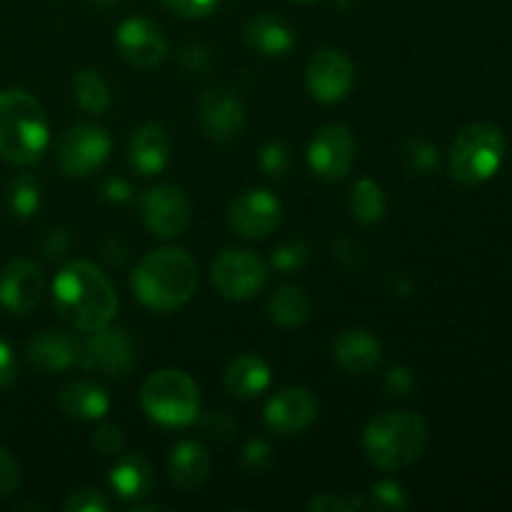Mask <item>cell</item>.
<instances>
[{
    "instance_id": "cell-41",
    "label": "cell",
    "mask_w": 512,
    "mask_h": 512,
    "mask_svg": "<svg viewBox=\"0 0 512 512\" xmlns=\"http://www.w3.org/2000/svg\"><path fill=\"white\" fill-rule=\"evenodd\" d=\"M180 63H183V68L188 70V73H203L210 65L208 48L200 43L183 45V48H180Z\"/></svg>"
},
{
    "instance_id": "cell-14",
    "label": "cell",
    "mask_w": 512,
    "mask_h": 512,
    "mask_svg": "<svg viewBox=\"0 0 512 512\" xmlns=\"http://www.w3.org/2000/svg\"><path fill=\"white\" fill-rule=\"evenodd\" d=\"M355 83V68L345 53L335 48H323L308 60L305 68V88L320 103H340L348 98Z\"/></svg>"
},
{
    "instance_id": "cell-19",
    "label": "cell",
    "mask_w": 512,
    "mask_h": 512,
    "mask_svg": "<svg viewBox=\"0 0 512 512\" xmlns=\"http://www.w3.org/2000/svg\"><path fill=\"white\" fill-rule=\"evenodd\" d=\"M333 358L345 373L365 375L383 358V343L375 335H370L368 330H345L335 338Z\"/></svg>"
},
{
    "instance_id": "cell-3",
    "label": "cell",
    "mask_w": 512,
    "mask_h": 512,
    "mask_svg": "<svg viewBox=\"0 0 512 512\" xmlns=\"http://www.w3.org/2000/svg\"><path fill=\"white\" fill-rule=\"evenodd\" d=\"M50 143L43 103L23 88L0 90V158L13 165H33Z\"/></svg>"
},
{
    "instance_id": "cell-32",
    "label": "cell",
    "mask_w": 512,
    "mask_h": 512,
    "mask_svg": "<svg viewBox=\"0 0 512 512\" xmlns=\"http://www.w3.org/2000/svg\"><path fill=\"white\" fill-rule=\"evenodd\" d=\"M308 260H310L308 243L295 238V240H285V243H280L278 248L273 250L270 263H273V268L280 270V273H295V270H303L305 265H308Z\"/></svg>"
},
{
    "instance_id": "cell-13",
    "label": "cell",
    "mask_w": 512,
    "mask_h": 512,
    "mask_svg": "<svg viewBox=\"0 0 512 512\" xmlns=\"http://www.w3.org/2000/svg\"><path fill=\"white\" fill-rule=\"evenodd\" d=\"M280 220H283V203L278 195L265 188L245 190L228 205V225L240 238H268Z\"/></svg>"
},
{
    "instance_id": "cell-48",
    "label": "cell",
    "mask_w": 512,
    "mask_h": 512,
    "mask_svg": "<svg viewBox=\"0 0 512 512\" xmlns=\"http://www.w3.org/2000/svg\"><path fill=\"white\" fill-rule=\"evenodd\" d=\"M298 3H313V0H298Z\"/></svg>"
},
{
    "instance_id": "cell-5",
    "label": "cell",
    "mask_w": 512,
    "mask_h": 512,
    "mask_svg": "<svg viewBox=\"0 0 512 512\" xmlns=\"http://www.w3.org/2000/svg\"><path fill=\"white\" fill-rule=\"evenodd\" d=\"M140 405L163 428H188L200 418V390L183 370L163 368L143 383Z\"/></svg>"
},
{
    "instance_id": "cell-46",
    "label": "cell",
    "mask_w": 512,
    "mask_h": 512,
    "mask_svg": "<svg viewBox=\"0 0 512 512\" xmlns=\"http://www.w3.org/2000/svg\"><path fill=\"white\" fill-rule=\"evenodd\" d=\"M333 255L340 260V263L348 265V268L363 263V250H360V245H355L353 240H345V238L338 240V243L333 245Z\"/></svg>"
},
{
    "instance_id": "cell-6",
    "label": "cell",
    "mask_w": 512,
    "mask_h": 512,
    "mask_svg": "<svg viewBox=\"0 0 512 512\" xmlns=\"http://www.w3.org/2000/svg\"><path fill=\"white\" fill-rule=\"evenodd\" d=\"M505 135L495 123H470L455 135L448 153V173L463 185H480L493 178L505 160Z\"/></svg>"
},
{
    "instance_id": "cell-21",
    "label": "cell",
    "mask_w": 512,
    "mask_h": 512,
    "mask_svg": "<svg viewBox=\"0 0 512 512\" xmlns=\"http://www.w3.org/2000/svg\"><path fill=\"white\" fill-rule=\"evenodd\" d=\"M170 160V138L163 125L145 123L130 138V165L140 175L163 173Z\"/></svg>"
},
{
    "instance_id": "cell-45",
    "label": "cell",
    "mask_w": 512,
    "mask_h": 512,
    "mask_svg": "<svg viewBox=\"0 0 512 512\" xmlns=\"http://www.w3.org/2000/svg\"><path fill=\"white\" fill-rule=\"evenodd\" d=\"M100 193H103V198L110 200V203H128V200L133 198V188H130L128 180L123 178H108L100 185Z\"/></svg>"
},
{
    "instance_id": "cell-1",
    "label": "cell",
    "mask_w": 512,
    "mask_h": 512,
    "mask_svg": "<svg viewBox=\"0 0 512 512\" xmlns=\"http://www.w3.org/2000/svg\"><path fill=\"white\" fill-rule=\"evenodd\" d=\"M53 303L60 318L80 333H93L113 323L118 295L113 283L88 260H73L53 280Z\"/></svg>"
},
{
    "instance_id": "cell-23",
    "label": "cell",
    "mask_w": 512,
    "mask_h": 512,
    "mask_svg": "<svg viewBox=\"0 0 512 512\" xmlns=\"http://www.w3.org/2000/svg\"><path fill=\"white\" fill-rule=\"evenodd\" d=\"M243 38L250 50H255V53L260 55H268V58L288 55L290 48L295 45V35L293 30L288 28V23H283V20L268 13L253 15V18L245 23Z\"/></svg>"
},
{
    "instance_id": "cell-7",
    "label": "cell",
    "mask_w": 512,
    "mask_h": 512,
    "mask_svg": "<svg viewBox=\"0 0 512 512\" xmlns=\"http://www.w3.org/2000/svg\"><path fill=\"white\" fill-rule=\"evenodd\" d=\"M110 148H113V140L108 130L90 123L70 125L55 140L60 170L70 178H88L95 170L103 168L105 160L110 158Z\"/></svg>"
},
{
    "instance_id": "cell-28",
    "label": "cell",
    "mask_w": 512,
    "mask_h": 512,
    "mask_svg": "<svg viewBox=\"0 0 512 512\" xmlns=\"http://www.w3.org/2000/svg\"><path fill=\"white\" fill-rule=\"evenodd\" d=\"M350 213L360 225H375L385 215V193L373 178H363L355 183L350 195Z\"/></svg>"
},
{
    "instance_id": "cell-34",
    "label": "cell",
    "mask_w": 512,
    "mask_h": 512,
    "mask_svg": "<svg viewBox=\"0 0 512 512\" xmlns=\"http://www.w3.org/2000/svg\"><path fill=\"white\" fill-rule=\"evenodd\" d=\"M65 512H108L110 503L103 493L93 488H78L63 503Z\"/></svg>"
},
{
    "instance_id": "cell-38",
    "label": "cell",
    "mask_w": 512,
    "mask_h": 512,
    "mask_svg": "<svg viewBox=\"0 0 512 512\" xmlns=\"http://www.w3.org/2000/svg\"><path fill=\"white\" fill-rule=\"evenodd\" d=\"M243 468L248 473H263L270 465V445L265 440H250L243 448V458H240Z\"/></svg>"
},
{
    "instance_id": "cell-39",
    "label": "cell",
    "mask_w": 512,
    "mask_h": 512,
    "mask_svg": "<svg viewBox=\"0 0 512 512\" xmlns=\"http://www.w3.org/2000/svg\"><path fill=\"white\" fill-rule=\"evenodd\" d=\"M20 485V468L13 455L0 448V498H8Z\"/></svg>"
},
{
    "instance_id": "cell-29",
    "label": "cell",
    "mask_w": 512,
    "mask_h": 512,
    "mask_svg": "<svg viewBox=\"0 0 512 512\" xmlns=\"http://www.w3.org/2000/svg\"><path fill=\"white\" fill-rule=\"evenodd\" d=\"M400 158L413 175H430L438 168V148L420 135H413L400 145Z\"/></svg>"
},
{
    "instance_id": "cell-20",
    "label": "cell",
    "mask_w": 512,
    "mask_h": 512,
    "mask_svg": "<svg viewBox=\"0 0 512 512\" xmlns=\"http://www.w3.org/2000/svg\"><path fill=\"white\" fill-rule=\"evenodd\" d=\"M210 470H213V458H210L208 448L195 443V440H180L173 448V453H170V480L183 493L198 490L210 478Z\"/></svg>"
},
{
    "instance_id": "cell-10",
    "label": "cell",
    "mask_w": 512,
    "mask_h": 512,
    "mask_svg": "<svg viewBox=\"0 0 512 512\" xmlns=\"http://www.w3.org/2000/svg\"><path fill=\"white\" fill-rule=\"evenodd\" d=\"M245 123V105L230 85L218 83L205 90L200 98V128L210 140L218 145L238 143L245 133Z\"/></svg>"
},
{
    "instance_id": "cell-12",
    "label": "cell",
    "mask_w": 512,
    "mask_h": 512,
    "mask_svg": "<svg viewBox=\"0 0 512 512\" xmlns=\"http://www.w3.org/2000/svg\"><path fill=\"white\" fill-rule=\"evenodd\" d=\"M355 163V138L345 125L328 123L310 138L308 165L325 183L348 178Z\"/></svg>"
},
{
    "instance_id": "cell-30",
    "label": "cell",
    "mask_w": 512,
    "mask_h": 512,
    "mask_svg": "<svg viewBox=\"0 0 512 512\" xmlns=\"http://www.w3.org/2000/svg\"><path fill=\"white\" fill-rule=\"evenodd\" d=\"M10 210H13L15 218H33L40 210V203H43V195H40L38 180L30 178V175H20V178L13 180L8 193Z\"/></svg>"
},
{
    "instance_id": "cell-4",
    "label": "cell",
    "mask_w": 512,
    "mask_h": 512,
    "mask_svg": "<svg viewBox=\"0 0 512 512\" xmlns=\"http://www.w3.org/2000/svg\"><path fill=\"white\" fill-rule=\"evenodd\" d=\"M428 423L410 410H385L375 415L363 433V450L380 470H403L423 455Z\"/></svg>"
},
{
    "instance_id": "cell-8",
    "label": "cell",
    "mask_w": 512,
    "mask_h": 512,
    "mask_svg": "<svg viewBox=\"0 0 512 512\" xmlns=\"http://www.w3.org/2000/svg\"><path fill=\"white\" fill-rule=\"evenodd\" d=\"M215 290L228 300H248L268 283V265L245 248H228L215 258L210 268Z\"/></svg>"
},
{
    "instance_id": "cell-31",
    "label": "cell",
    "mask_w": 512,
    "mask_h": 512,
    "mask_svg": "<svg viewBox=\"0 0 512 512\" xmlns=\"http://www.w3.org/2000/svg\"><path fill=\"white\" fill-rule=\"evenodd\" d=\"M410 508V498L405 488L395 480H378L373 488L368 490L365 498V510H380V512H403Z\"/></svg>"
},
{
    "instance_id": "cell-42",
    "label": "cell",
    "mask_w": 512,
    "mask_h": 512,
    "mask_svg": "<svg viewBox=\"0 0 512 512\" xmlns=\"http://www.w3.org/2000/svg\"><path fill=\"white\" fill-rule=\"evenodd\" d=\"M203 425H205V430H208V433L218 440H228L230 435L235 433V420L230 418L225 410H218V413L208 415V418L203 420Z\"/></svg>"
},
{
    "instance_id": "cell-9",
    "label": "cell",
    "mask_w": 512,
    "mask_h": 512,
    "mask_svg": "<svg viewBox=\"0 0 512 512\" xmlns=\"http://www.w3.org/2000/svg\"><path fill=\"white\" fill-rule=\"evenodd\" d=\"M135 363H138V355H135L133 340L120 328L105 325L88 333V338L80 343L78 365L85 370H98L108 378L123 380L133 373Z\"/></svg>"
},
{
    "instance_id": "cell-15",
    "label": "cell",
    "mask_w": 512,
    "mask_h": 512,
    "mask_svg": "<svg viewBox=\"0 0 512 512\" xmlns=\"http://www.w3.org/2000/svg\"><path fill=\"white\" fill-rule=\"evenodd\" d=\"M115 45H118L120 55L128 60L130 65L140 70H153L168 55V40H165L163 30L148 18H125L115 30Z\"/></svg>"
},
{
    "instance_id": "cell-37",
    "label": "cell",
    "mask_w": 512,
    "mask_h": 512,
    "mask_svg": "<svg viewBox=\"0 0 512 512\" xmlns=\"http://www.w3.org/2000/svg\"><path fill=\"white\" fill-rule=\"evenodd\" d=\"M168 10H173L180 18H205L218 8V0H160Z\"/></svg>"
},
{
    "instance_id": "cell-17",
    "label": "cell",
    "mask_w": 512,
    "mask_h": 512,
    "mask_svg": "<svg viewBox=\"0 0 512 512\" xmlns=\"http://www.w3.org/2000/svg\"><path fill=\"white\" fill-rule=\"evenodd\" d=\"M45 278L30 260H10L0 270V305L13 315H28L40 303Z\"/></svg>"
},
{
    "instance_id": "cell-24",
    "label": "cell",
    "mask_w": 512,
    "mask_h": 512,
    "mask_svg": "<svg viewBox=\"0 0 512 512\" xmlns=\"http://www.w3.org/2000/svg\"><path fill=\"white\" fill-rule=\"evenodd\" d=\"M58 403L68 418L80 420V423H95V420H103L108 415L110 395L100 385L88 383V380H75V383L65 385Z\"/></svg>"
},
{
    "instance_id": "cell-27",
    "label": "cell",
    "mask_w": 512,
    "mask_h": 512,
    "mask_svg": "<svg viewBox=\"0 0 512 512\" xmlns=\"http://www.w3.org/2000/svg\"><path fill=\"white\" fill-rule=\"evenodd\" d=\"M73 95H75V100H78L80 108H83L85 113H93V115L105 113L110 105V100H113L110 98L108 83H105L103 75L93 68H83L75 73Z\"/></svg>"
},
{
    "instance_id": "cell-33",
    "label": "cell",
    "mask_w": 512,
    "mask_h": 512,
    "mask_svg": "<svg viewBox=\"0 0 512 512\" xmlns=\"http://www.w3.org/2000/svg\"><path fill=\"white\" fill-rule=\"evenodd\" d=\"M258 163H260V170H263L268 178L280 180V178H285V173L290 170L293 158H290L288 145L280 143V140H270V143L260 150Z\"/></svg>"
},
{
    "instance_id": "cell-40",
    "label": "cell",
    "mask_w": 512,
    "mask_h": 512,
    "mask_svg": "<svg viewBox=\"0 0 512 512\" xmlns=\"http://www.w3.org/2000/svg\"><path fill=\"white\" fill-rule=\"evenodd\" d=\"M413 385V373H410L408 368H403V365H393V368H388V373H385V390H388L390 395L408 398V395L413 393Z\"/></svg>"
},
{
    "instance_id": "cell-22",
    "label": "cell",
    "mask_w": 512,
    "mask_h": 512,
    "mask_svg": "<svg viewBox=\"0 0 512 512\" xmlns=\"http://www.w3.org/2000/svg\"><path fill=\"white\" fill-rule=\"evenodd\" d=\"M110 488L115 490V495L123 500H135L148 498L155 488V473L150 468L148 460L138 453L118 455L113 470H110Z\"/></svg>"
},
{
    "instance_id": "cell-11",
    "label": "cell",
    "mask_w": 512,
    "mask_h": 512,
    "mask_svg": "<svg viewBox=\"0 0 512 512\" xmlns=\"http://www.w3.org/2000/svg\"><path fill=\"white\" fill-rule=\"evenodd\" d=\"M140 215L150 233L163 240H173L188 230L193 210H190V200L183 188L165 183L145 190L143 200H140Z\"/></svg>"
},
{
    "instance_id": "cell-25",
    "label": "cell",
    "mask_w": 512,
    "mask_h": 512,
    "mask_svg": "<svg viewBox=\"0 0 512 512\" xmlns=\"http://www.w3.org/2000/svg\"><path fill=\"white\" fill-rule=\"evenodd\" d=\"M270 365L260 355H240L225 368L223 383L240 400H253L270 388Z\"/></svg>"
},
{
    "instance_id": "cell-16",
    "label": "cell",
    "mask_w": 512,
    "mask_h": 512,
    "mask_svg": "<svg viewBox=\"0 0 512 512\" xmlns=\"http://www.w3.org/2000/svg\"><path fill=\"white\" fill-rule=\"evenodd\" d=\"M265 425L280 435H298L318 418V398L308 388H283L265 405Z\"/></svg>"
},
{
    "instance_id": "cell-18",
    "label": "cell",
    "mask_w": 512,
    "mask_h": 512,
    "mask_svg": "<svg viewBox=\"0 0 512 512\" xmlns=\"http://www.w3.org/2000/svg\"><path fill=\"white\" fill-rule=\"evenodd\" d=\"M25 355H28L30 365L38 368L40 373H63V370L78 365L80 340H75L73 335L65 333V330H45V333L35 335V338L30 340Z\"/></svg>"
},
{
    "instance_id": "cell-43",
    "label": "cell",
    "mask_w": 512,
    "mask_h": 512,
    "mask_svg": "<svg viewBox=\"0 0 512 512\" xmlns=\"http://www.w3.org/2000/svg\"><path fill=\"white\" fill-rule=\"evenodd\" d=\"M70 245H73V235H70L68 230H63V228L50 230L48 238H45V243H43L45 258H50V260L60 258V255L68 253Z\"/></svg>"
},
{
    "instance_id": "cell-36",
    "label": "cell",
    "mask_w": 512,
    "mask_h": 512,
    "mask_svg": "<svg viewBox=\"0 0 512 512\" xmlns=\"http://www.w3.org/2000/svg\"><path fill=\"white\" fill-rule=\"evenodd\" d=\"M123 430L115 428V425H100L93 433V448L98 450L100 455H110V458H118L123 453Z\"/></svg>"
},
{
    "instance_id": "cell-2",
    "label": "cell",
    "mask_w": 512,
    "mask_h": 512,
    "mask_svg": "<svg viewBox=\"0 0 512 512\" xmlns=\"http://www.w3.org/2000/svg\"><path fill=\"white\" fill-rule=\"evenodd\" d=\"M130 285L148 310L175 313L195 295L198 265L183 248H158L140 260Z\"/></svg>"
},
{
    "instance_id": "cell-26",
    "label": "cell",
    "mask_w": 512,
    "mask_h": 512,
    "mask_svg": "<svg viewBox=\"0 0 512 512\" xmlns=\"http://www.w3.org/2000/svg\"><path fill=\"white\" fill-rule=\"evenodd\" d=\"M268 315L280 328H300L310 318V300L295 285H280L268 300Z\"/></svg>"
},
{
    "instance_id": "cell-44",
    "label": "cell",
    "mask_w": 512,
    "mask_h": 512,
    "mask_svg": "<svg viewBox=\"0 0 512 512\" xmlns=\"http://www.w3.org/2000/svg\"><path fill=\"white\" fill-rule=\"evenodd\" d=\"M18 378V360L13 348L5 340H0V388H8Z\"/></svg>"
},
{
    "instance_id": "cell-47",
    "label": "cell",
    "mask_w": 512,
    "mask_h": 512,
    "mask_svg": "<svg viewBox=\"0 0 512 512\" xmlns=\"http://www.w3.org/2000/svg\"><path fill=\"white\" fill-rule=\"evenodd\" d=\"M95 3H98V5H113V3H118V0H95Z\"/></svg>"
},
{
    "instance_id": "cell-35",
    "label": "cell",
    "mask_w": 512,
    "mask_h": 512,
    "mask_svg": "<svg viewBox=\"0 0 512 512\" xmlns=\"http://www.w3.org/2000/svg\"><path fill=\"white\" fill-rule=\"evenodd\" d=\"M308 510L315 512H358L365 510V500L355 498V495H335L323 493L308 503Z\"/></svg>"
}]
</instances>
